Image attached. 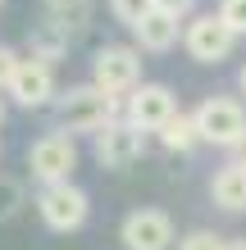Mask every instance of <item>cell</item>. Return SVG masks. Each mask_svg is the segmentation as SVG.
I'll list each match as a JSON object with an SVG mask.
<instances>
[{
    "instance_id": "cell-15",
    "label": "cell",
    "mask_w": 246,
    "mask_h": 250,
    "mask_svg": "<svg viewBox=\"0 0 246 250\" xmlns=\"http://www.w3.org/2000/svg\"><path fill=\"white\" fill-rule=\"evenodd\" d=\"M68 41H73V37H68L64 32V27H55L50 19H41L37 27H32V41H27V55H41V60H60V55L68 50Z\"/></svg>"
},
{
    "instance_id": "cell-6",
    "label": "cell",
    "mask_w": 246,
    "mask_h": 250,
    "mask_svg": "<svg viewBox=\"0 0 246 250\" xmlns=\"http://www.w3.org/2000/svg\"><path fill=\"white\" fill-rule=\"evenodd\" d=\"M192 114H196V127H201V141L205 146L233 150L246 137V100L242 96H205Z\"/></svg>"
},
{
    "instance_id": "cell-13",
    "label": "cell",
    "mask_w": 246,
    "mask_h": 250,
    "mask_svg": "<svg viewBox=\"0 0 246 250\" xmlns=\"http://www.w3.org/2000/svg\"><path fill=\"white\" fill-rule=\"evenodd\" d=\"M155 141H160L169 155H192L196 146H205V141H201V127H196V114H192V109H178L160 132H155Z\"/></svg>"
},
{
    "instance_id": "cell-25",
    "label": "cell",
    "mask_w": 246,
    "mask_h": 250,
    "mask_svg": "<svg viewBox=\"0 0 246 250\" xmlns=\"http://www.w3.org/2000/svg\"><path fill=\"white\" fill-rule=\"evenodd\" d=\"M228 250H246V237H228Z\"/></svg>"
},
{
    "instance_id": "cell-14",
    "label": "cell",
    "mask_w": 246,
    "mask_h": 250,
    "mask_svg": "<svg viewBox=\"0 0 246 250\" xmlns=\"http://www.w3.org/2000/svg\"><path fill=\"white\" fill-rule=\"evenodd\" d=\"M46 19L64 27L68 37H82L91 23V0H46Z\"/></svg>"
},
{
    "instance_id": "cell-11",
    "label": "cell",
    "mask_w": 246,
    "mask_h": 250,
    "mask_svg": "<svg viewBox=\"0 0 246 250\" xmlns=\"http://www.w3.org/2000/svg\"><path fill=\"white\" fill-rule=\"evenodd\" d=\"M128 32H133V46L141 55H169L182 41V23L169 19V14H160V9H151L146 19H141L137 27H128Z\"/></svg>"
},
{
    "instance_id": "cell-7",
    "label": "cell",
    "mask_w": 246,
    "mask_h": 250,
    "mask_svg": "<svg viewBox=\"0 0 246 250\" xmlns=\"http://www.w3.org/2000/svg\"><path fill=\"white\" fill-rule=\"evenodd\" d=\"M146 137L151 132H141L133 119L119 114V119H110L91 137V155H96L100 168H128V164H137V159L146 155Z\"/></svg>"
},
{
    "instance_id": "cell-26",
    "label": "cell",
    "mask_w": 246,
    "mask_h": 250,
    "mask_svg": "<svg viewBox=\"0 0 246 250\" xmlns=\"http://www.w3.org/2000/svg\"><path fill=\"white\" fill-rule=\"evenodd\" d=\"M0 9H5V0H0Z\"/></svg>"
},
{
    "instance_id": "cell-5",
    "label": "cell",
    "mask_w": 246,
    "mask_h": 250,
    "mask_svg": "<svg viewBox=\"0 0 246 250\" xmlns=\"http://www.w3.org/2000/svg\"><path fill=\"white\" fill-rule=\"evenodd\" d=\"M237 41L242 37L219 19V9L192 14V19L182 23V50H187V60H196V64H224V60H233Z\"/></svg>"
},
{
    "instance_id": "cell-12",
    "label": "cell",
    "mask_w": 246,
    "mask_h": 250,
    "mask_svg": "<svg viewBox=\"0 0 246 250\" xmlns=\"http://www.w3.org/2000/svg\"><path fill=\"white\" fill-rule=\"evenodd\" d=\"M210 200L219 205L224 214H246V164H233V159H228L224 168H214Z\"/></svg>"
},
{
    "instance_id": "cell-10",
    "label": "cell",
    "mask_w": 246,
    "mask_h": 250,
    "mask_svg": "<svg viewBox=\"0 0 246 250\" xmlns=\"http://www.w3.org/2000/svg\"><path fill=\"white\" fill-rule=\"evenodd\" d=\"M173 114H178V96H173V86H164V82H141L133 96L123 100V119H133L141 132H160Z\"/></svg>"
},
{
    "instance_id": "cell-16",
    "label": "cell",
    "mask_w": 246,
    "mask_h": 250,
    "mask_svg": "<svg viewBox=\"0 0 246 250\" xmlns=\"http://www.w3.org/2000/svg\"><path fill=\"white\" fill-rule=\"evenodd\" d=\"M27 205V187L14 178V173H0V223L19 218V209Z\"/></svg>"
},
{
    "instance_id": "cell-18",
    "label": "cell",
    "mask_w": 246,
    "mask_h": 250,
    "mask_svg": "<svg viewBox=\"0 0 246 250\" xmlns=\"http://www.w3.org/2000/svg\"><path fill=\"white\" fill-rule=\"evenodd\" d=\"M178 250H228V237H219L210 228H196L187 237H178Z\"/></svg>"
},
{
    "instance_id": "cell-22",
    "label": "cell",
    "mask_w": 246,
    "mask_h": 250,
    "mask_svg": "<svg viewBox=\"0 0 246 250\" xmlns=\"http://www.w3.org/2000/svg\"><path fill=\"white\" fill-rule=\"evenodd\" d=\"M228 159H233V164H246V137L233 146V150H228Z\"/></svg>"
},
{
    "instance_id": "cell-4",
    "label": "cell",
    "mask_w": 246,
    "mask_h": 250,
    "mask_svg": "<svg viewBox=\"0 0 246 250\" xmlns=\"http://www.w3.org/2000/svg\"><path fill=\"white\" fill-rule=\"evenodd\" d=\"M78 159H82V150H78L73 132H64V127H55V132H46V137H37L27 146V173H32L37 187L68 182L78 173Z\"/></svg>"
},
{
    "instance_id": "cell-9",
    "label": "cell",
    "mask_w": 246,
    "mask_h": 250,
    "mask_svg": "<svg viewBox=\"0 0 246 250\" xmlns=\"http://www.w3.org/2000/svg\"><path fill=\"white\" fill-rule=\"evenodd\" d=\"M119 241H123V250H173V246H178V232H173V218L164 209L141 205V209L123 214Z\"/></svg>"
},
{
    "instance_id": "cell-20",
    "label": "cell",
    "mask_w": 246,
    "mask_h": 250,
    "mask_svg": "<svg viewBox=\"0 0 246 250\" xmlns=\"http://www.w3.org/2000/svg\"><path fill=\"white\" fill-rule=\"evenodd\" d=\"M19 64H23V55L0 41V96L9 91V82H14V73H19Z\"/></svg>"
},
{
    "instance_id": "cell-19",
    "label": "cell",
    "mask_w": 246,
    "mask_h": 250,
    "mask_svg": "<svg viewBox=\"0 0 246 250\" xmlns=\"http://www.w3.org/2000/svg\"><path fill=\"white\" fill-rule=\"evenodd\" d=\"M219 19L233 27L237 37H246V0H219Z\"/></svg>"
},
{
    "instance_id": "cell-21",
    "label": "cell",
    "mask_w": 246,
    "mask_h": 250,
    "mask_svg": "<svg viewBox=\"0 0 246 250\" xmlns=\"http://www.w3.org/2000/svg\"><path fill=\"white\" fill-rule=\"evenodd\" d=\"M155 9L169 14V19H178V23H187L192 14H201V0H155Z\"/></svg>"
},
{
    "instance_id": "cell-8",
    "label": "cell",
    "mask_w": 246,
    "mask_h": 250,
    "mask_svg": "<svg viewBox=\"0 0 246 250\" xmlns=\"http://www.w3.org/2000/svg\"><path fill=\"white\" fill-rule=\"evenodd\" d=\"M9 105H19V109H46L60 100V82H55V64L50 60H41V55H23V64L19 73H14V82H9Z\"/></svg>"
},
{
    "instance_id": "cell-23",
    "label": "cell",
    "mask_w": 246,
    "mask_h": 250,
    "mask_svg": "<svg viewBox=\"0 0 246 250\" xmlns=\"http://www.w3.org/2000/svg\"><path fill=\"white\" fill-rule=\"evenodd\" d=\"M237 91H242V100H246V64L237 68Z\"/></svg>"
},
{
    "instance_id": "cell-2",
    "label": "cell",
    "mask_w": 246,
    "mask_h": 250,
    "mask_svg": "<svg viewBox=\"0 0 246 250\" xmlns=\"http://www.w3.org/2000/svg\"><path fill=\"white\" fill-rule=\"evenodd\" d=\"M141 50L133 46V41H105V46H96L91 50V82L100 86L105 96H114V100H128L137 91L141 82Z\"/></svg>"
},
{
    "instance_id": "cell-17",
    "label": "cell",
    "mask_w": 246,
    "mask_h": 250,
    "mask_svg": "<svg viewBox=\"0 0 246 250\" xmlns=\"http://www.w3.org/2000/svg\"><path fill=\"white\" fill-rule=\"evenodd\" d=\"M155 9V0H110V14H114V23H123V27H137L146 14Z\"/></svg>"
},
{
    "instance_id": "cell-3",
    "label": "cell",
    "mask_w": 246,
    "mask_h": 250,
    "mask_svg": "<svg viewBox=\"0 0 246 250\" xmlns=\"http://www.w3.org/2000/svg\"><path fill=\"white\" fill-rule=\"evenodd\" d=\"M37 218L46 223L50 232H82L87 218H91V196L68 178V182H50V187H37Z\"/></svg>"
},
{
    "instance_id": "cell-24",
    "label": "cell",
    "mask_w": 246,
    "mask_h": 250,
    "mask_svg": "<svg viewBox=\"0 0 246 250\" xmlns=\"http://www.w3.org/2000/svg\"><path fill=\"white\" fill-rule=\"evenodd\" d=\"M5 119H9V96H0V127H5Z\"/></svg>"
},
{
    "instance_id": "cell-1",
    "label": "cell",
    "mask_w": 246,
    "mask_h": 250,
    "mask_svg": "<svg viewBox=\"0 0 246 250\" xmlns=\"http://www.w3.org/2000/svg\"><path fill=\"white\" fill-rule=\"evenodd\" d=\"M50 109H55V119H60L64 132H73V137H96L110 119L123 114V100L105 96L96 82H78V86H64Z\"/></svg>"
}]
</instances>
